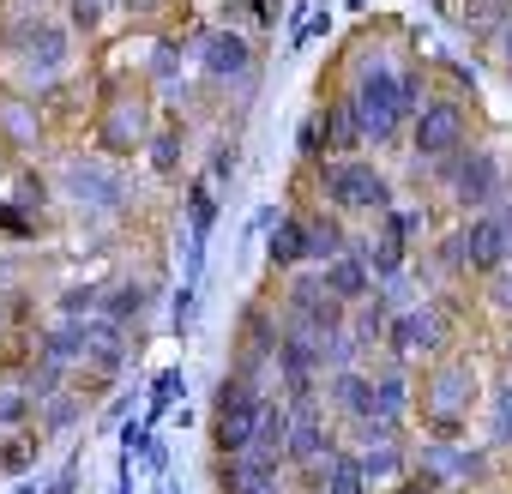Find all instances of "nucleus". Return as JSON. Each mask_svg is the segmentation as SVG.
<instances>
[{"label":"nucleus","mask_w":512,"mask_h":494,"mask_svg":"<svg viewBox=\"0 0 512 494\" xmlns=\"http://www.w3.org/2000/svg\"><path fill=\"white\" fill-rule=\"evenodd\" d=\"M332 398H338V410H350V416H374V380H362V374H332Z\"/></svg>","instance_id":"obj_15"},{"label":"nucleus","mask_w":512,"mask_h":494,"mask_svg":"<svg viewBox=\"0 0 512 494\" xmlns=\"http://www.w3.org/2000/svg\"><path fill=\"white\" fill-rule=\"evenodd\" d=\"M452 187H458L464 205H488V199L500 193V163H494L488 151H470V157L452 169Z\"/></svg>","instance_id":"obj_9"},{"label":"nucleus","mask_w":512,"mask_h":494,"mask_svg":"<svg viewBox=\"0 0 512 494\" xmlns=\"http://www.w3.org/2000/svg\"><path fill=\"white\" fill-rule=\"evenodd\" d=\"M290 464H332V434L320 428V416L308 404H296V428H290Z\"/></svg>","instance_id":"obj_10"},{"label":"nucleus","mask_w":512,"mask_h":494,"mask_svg":"<svg viewBox=\"0 0 512 494\" xmlns=\"http://www.w3.org/2000/svg\"><path fill=\"white\" fill-rule=\"evenodd\" d=\"M193 302H199V284H181V296H175V332L193 326Z\"/></svg>","instance_id":"obj_29"},{"label":"nucleus","mask_w":512,"mask_h":494,"mask_svg":"<svg viewBox=\"0 0 512 494\" xmlns=\"http://www.w3.org/2000/svg\"><path fill=\"white\" fill-rule=\"evenodd\" d=\"M326 494H368V470H362V458H350V452H332V464H326Z\"/></svg>","instance_id":"obj_17"},{"label":"nucleus","mask_w":512,"mask_h":494,"mask_svg":"<svg viewBox=\"0 0 512 494\" xmlns=\"http://www.w3.org/2000/svg\"><path fill=\"white\" fill-rule=\"evenodd\" d=\"M67 193H73L79 205H91V211H115V205L127 199V181H121L115 169H103V163H73V169H67Z\"/></svg>","instance_id":"obj_7"},{"label":"nucleus","mask_w":512,"mask_h":494,"mask_svg":"<svg viewBox=\"0 0 512 494\" xmlns=\"http://www.w3.org/2000/svg\"><path fill=\"white\" fill-rule=\"evenodd\" d=\"M320 145H326V115H308L302 133H296V151L302 157H320Z\"/></svg>","instance_id":"obj_26"},{"label":"nucleus","mask_w":512,"mask_h":494,"mask_svg":"<svg viewBox=\"0 0 512 494\" xmlns=\"http://www.w3.org/2000/svg\"><path fill=\"white\" fill-rule=\"evenodd\" d=\"M506 79H512V31H506Z\"/></svg>","instance_id":"obj_38"},{"label":"nucleus","mask_w":512,"mask_h":494,"mask_svg":"<svg viewBox=\"0 0 512 494\" xmlns=\"http://www.w3.org/2000/svg\"><path fill=\"white\" fill-rule=\"evenodd\" d=\"M163 494H181V488H175V482H169V488H163Z\"/></svg>","instance_id":"obj_39"},{"label":"nucleus","mask_w":512,"mask_h":494,"mask_svg":"<svg viewBox=\"0 0 512 494\" xmlns=\"http://www.w3.org/2000/svg\"><path fill=\"white\" fill-rule=\"evenodd\" d=\"M73 19H79V25L91 31V25L103 19V0H73Z\"/></svg>","instance_id":"obj_31"},{"label":"nucleus","mask_w":512,"mask_h":494,"mask_svg":"<svg viewBox=\"0 0 512 494\" xmlns=\"http://www.w3.org/2000/svg\"><path fill=\"white\" fill-rule=\"evenodd\" d=\"M151 157H157V169H175V133H163V139L151 145Z\"/></svg>","instance_id":"obj_32"},{"label":"nucleus","mask_w":512,"mask_h":494,"mask_svg":"<svg viewBox=\"0 0 512 494\" xmlns=\"http://www.w3.org/2000/svg\"><path fill=\"white\" fill-rule=\"evenodd\" d=\"M326 193H332L344 211H386V205H392L386 175L368 169V163H332V169H326Z\"/></svg>","instance_id":"obj_3"},{"label":"nucleus","mask_w":512,"mask_h":494,"mask_svg":"<svg viewBox=\"0 0 512 494\" xmlns=\"http://www.w3.org/2000/svg\"><path fill=\"white\" fill-rule=\"evenodd\" d=\"M506 254H512V229H506V217H500V211H482V217L458 235V260H464V266H476V272H494Z\"/></svg>","instance_id":"obj_4"},{"label":"nucleus","mask_w":512,"mask_h":494,"mask_svg":"<svg viewBox=\"0 0 512 494\" xmlns=\"http://www.w3.org/2000/svg\"><path fill=\"white\" fill-rule=\"evenodd\" d=\"M404 494H428V488H404Z\"/></svg>","instance_id":"obj_40"},{"label":"nucleus","mask_w":512,"mask_h":494,"mask_svg":"<svg viewBox=\"0 0 512 494\" xmlns=\"http://www.w3.org/2000/svg\"><path fill=\"white\" fill-rule=\"evenodd\" d=\"M103 139H109V145H127V139H139V109H133V103H121V109L109 115Z\"/></svg>","instance_id":"obj_24"},{"label":"nucleus","mask_w":512,"mask_h":494,"mask_svg":"<svg viewBox=\"0 0 512 494\" xmlns=\"http://www.w3.org/2000/svg\"><path fill=\"white\" fill-rule=\"evenodd\" d=\"M127 314H145V290L139 284H127V290L109 296V320H127Z\"/></svg>","instance_id":"obj_27"},{"label":"nucleus","mask_w":512,"mask_h":494,"mask_svg":"<svg viewBox=\"0 0 512 494\" xmlns=\"http://www.w3.org/2000/svg\"><path fill=\"white\" fill-rule=\"evenodd\" d=\"M7 49H19V55H25V67L49 79V73L61 67V55H67V37H61L55 25H31V19H19V25L7 31Z\"/></svg>","instance_id":"obj_5"},{"label":"nucleus","mask_w":512,"mask_h":494,"mask_svg":"<svg viewBox=\"0 0 512 494\" xmlns=\"http://www.w3.org/2000/svg\"><path fill=\"white\" fill-rule=\"evenodd\" d=\"M320 278H326V290H332L338 302H362V296H368V284H374V272H368V260H362V254H338L332 266H320Z\"/></svg>","instance_id":"obj_12"},{"label":"nucleus","mask_w":512,"mask_h":494,"mask_svg":"<svg viewBox=\"0 0 512 494\" xmlns=\"http://www.w3.org/2000/svg\"><path fill=\"white\" fill-rule=\"evenodd\" d=\"M151 440H157V434H151V422H127V428H121V458H145V452H151Z\"/></svg>","instance_id":"obj_25"},{"label":"nucleus","mask_w":512,"mask_h":494,"mask_svg":"<svg viewBox=\"0 0 512 494\" xmlns=\"http://www.w3.org/2000/svg\"><path fill=\"white\" fill-rule=\"evenodd\" d=\"M229 169H235V151H229V145H217V157H211V181H223Z\"/></svg>","instance_id":"obj_33"},{"label":"nucleus","mask_w":512,"mask_h":494,"mask_svg":"<svg viewBox=\"0 0 512 494\" xmlns=\"http://www.w3.org/2000/svg\"><path fill=\"white\" fill-rule=\"evenodd\" d=\"M398 79H404V73H392L386 61L362 67V79H356L350 109H356V127H362L368 145H386V139L398 133V121H404V109H398Z\"/></svg>","instance_id":"obj_1"},{"label":"nucleus","mask_w":512,"mask_h":494,"mask_svg":"<svg viewBox=\"0 0 512 494\" xmlns=\"http://www.w3.org/2000/svg\"><path fill=\"white\" fill-rule=\"evenodd\" d=\"M326 139H332L338 151H356V145H368V139H362V127H356V109H350V103L326 109Z\"/></svg>","instance_id":"obj_18"},{"label":"nucleus","mask_w":512,"mask_h":494,"mask_svg":"<svg viewBox=\"0 0 512 494\" xmlns=\"http://www.w3.org/2000/svg\"><path fill=\"white\" fill-rule=\"evenodd\" d=\"M211 223H217V199H211V181H199L193 187V199H187V235H211Z\"/></svg>","instance_id":"obj_19"},{"label":"nucleus","mask_w":512,"mask_h":494,"mask_svg":"<svg viewBox=\"0 0 512 494\" xmlns=\"http://www.w3.org/2000/svg\"><path fill=\"white\" fill-rule=\"evenodd\" d=\"M362 247V260H368V272L374 278H398V266H404V235H380V241H356Z\"/></svg>","instance_id":"obj_16"},{"label":"nucleus","mask_w":512,"mask_h":494,"mask_svg":"<svg viewBox=\"0 0 512 494\" xmlns=\"http://www.w3.org/2000/svg\"><path fill=\"white\" fill-rule=\"evenodd\" d=\"M272 223H278V205H260V211H253V235L272 229Z\"/></svg>","instance_id":"obj_36"},{"label":"nucleus","mask_w":512,"mask_h":494,"mask_svg":"<svg viewBox=\"0 0 512 494\" xmlns=\"http://www.w3.org/2000/svg\"><path fill=\"white\" fill-rule=\"evenodd\" d=\"M398 416H404V380H398V374H386V380L374 386V422L398 428Z\"/></svg>","instance_id":"obj_20"},{"label":"nucleus","mask_w":512,"mask_h":494,"mask_svg":"<svg viewBox=\"0 0 512 494\" xmlns=\"http://www.w3.org/2000/svg\"><path fill=\"white\" fill-rule=\"evenodd\" d=\"M338 254H344V235H338V223H308V260L332 266Z\"/></svg>","instance_id":"obj_21"},{"label":"nucleus","mask_w":512,"mask_h":494,"mask_svg":"<svg viewBox=\"0 0 512 494\" xmlns=\"http://www.w3.org/2000/svg\"><path fill=\"white\" fill-rule=\"evenodd\" d=\"M266 254H272V266L308 260V217H278V223H272V241H266Z\"/></svg>","instance_id":"obj_14"},{"label":"nucleus","mask_w":512,"mask_h":494,"mask_svg":"<svg viewBox=\"0 0 512 494\" xmlns=\"http://www.w3.org/2000/svg\"><path fill=\"white\" fill-rule=\"evenodd\" d=\"M494 440H500V446H512V386H500V392H494Z\"/></svg>","instance_id":"obj_28"},{"label":"nucleus","mask_w":512,"mask_h":494,"mask_svg":"<svg viewBox=\"0 0 512 494\" xmlns=\"http://www.w3.org/2000/svg\"><path fill=\"white\" fill-rule=\"evenodd\" d=\"M145 464H151V470L163 476V470H169V446H163V440H151V452H145Z\"/></svg>","instance_id":"obj_34"},{"label":"nucleus","mask_w":512,"mask_h":494,"mask_svg":"<svg viewBox=\"0 0 512 494\" xmlns=\"http://www.w3.org/2000/svg\"><path fill=\"white\" fill-rule=\"evenodd\" d=\"M386 338H392V350H434L440 344V314L434 308H410V314H398L386 326Z\"/></svg>","instance_id":"obj_13"},{"label":"nucleus","mask_w":512,"mask_h":494,"mask_svg":"<svg viewBox=\"0 0 512 494\" xmlns=\"http://www.w3.org/2000/svg\"><path fill=\"white\" fill-rule=\"evenodd\" d=\"M25 410H31V398H25V392H7V398H0V422H19Z\"/></svg>","instance_id":"obj_30"},{"label":"nucleus","mask_w":512,"mask_h":494,"mask_svg":"<svg viewBox=\"0 0 512 494\" xmlns=\"http://www.w3.org/2000/svg\"><path fill=\"white\" fill-rule=\"evenodd\" d=\"M362 470H368V482H392V476L404 470V458H398V446L386 440V446H368V452H362Z\"/></svg>","instance_id":"obj_23"},{"label":"nucleus","mask_w":512,"mask_h":494,"mask_svg":"<svg viewBox=\"0 0 512 494\" xmlns=\"http://www.w3.org/2000/svg\"><path fill=\"white\" fill-rule=\"evenodd\" d=\"M464 145V115H458V103H428L422 115H416V151L422 157H446V151H458Z\"/></svg>","instance_id":"obj_6"},{"label":"nucleus","mask_w":512,"mask_h":494,"mask_svg":"<svg viewBox=\"0 0 512 494\" xmlns=\"http://www.w3.org/2000/svg\"><path fill=\"white\" fill-rule=\"evenodd\" d=\"M260 392H253L247 380H223L217 386V452L223 458H241L253 446V428H260Z\"/></svg>","instance_id":"obj_2"},{"label":"nucleus","mask_w":512,"mask_h":494,"mask_svg":"<svg viewBox=\"0 0 512 494\" xmlns=\"http://www.w3.org/2000/svg\"><path fill=\"white\" fill-rule=\"evenodd\" d=\"M199 61H205L211 79H247V67H253V61H247V43H241L235 31H211Z\"/></svg>","instance_id":"obj_11"},{"label":"nucleus","mask_w":512,"mask_h":494,"mask_svg":"<svg viewBox=\"0 0 512 494\" xmlns=\"http://www.w3.org/2000/svg\"><path fill=\"white\" fill-rule=\"evenodd\" d=\"M67 422H73V404H67V398H61V404H55V410H49V428H67Z\"/></svg>","instance_id":"obj_37"},{"label":"nucleus","mask_w":512,"mask_h":494,"mask_svg":"<svg viewBox=\"0 0 512 494\" xmlns=\"http://www.w3.org/2000/svg\"><path fill=\"white\" fill-rule=\"evenodd\" d=\"M470 392H476V380H470V368L464 362H446L440 374H434V386H428V410L452 428L458 422V410L470 404Z\"/></svg>","instance_id":"obj_8"},{"label":"nucleus","mask_w":512,"mask_h":494,"mask_svg":"<svg viewBox=\"0 0 512 494\" xmlns=\"http://www.w3.org/2000/svg\"><path fill=\"white\" fill-rule=\"evenodd\" d=\"M181 392H187V380H181V368H163V374L151 380V416H145V422H157V416H163V410H169V404H175Z\"/></svg>","instance_id":"obj_22"},{"label":"nucleus","mask_w":512,"mask_h":494,"mask_svg":"<svg viewBox=\"0 0 512 494\" xmlns=\"http://www.w3.org/2000/svg\"><path fill=\"white\" fill-rule=\"evenodd\" d=\"M494 302H500V308H512V272H500V278H494Z\"/></svg>","instance_id":"obj_35"}]
</instances>
